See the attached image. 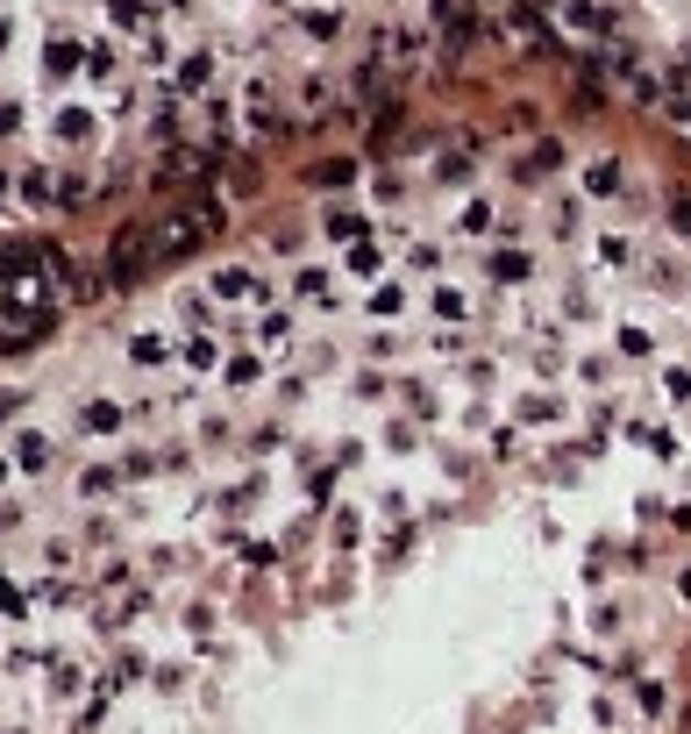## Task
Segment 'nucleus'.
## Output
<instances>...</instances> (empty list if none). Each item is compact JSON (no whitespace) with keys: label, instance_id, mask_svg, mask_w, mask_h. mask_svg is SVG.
<instances>
[{"label":"nucleus","instance_id":"f257e3e1","mask_svg":"<svg viewBox=\"0 0 691 734\" xmlns=\"http://www.w3.org/2000/svg\"><path fill=\"white\" fill-rule=\"evenodd\" d=\"M114 421H122V407H108V399H100V407H86V428H94V436H100V428H114Z\"/></svg>","mask_w":691,"mask_h":734},{"label":"nucleus","instance_id":"f03ea898","mask_svg":"<svg viewBox=\"0 0 691 734\" xmlns=\"http://www.w3.org/2000/svg\"><path fill=\"white\" fill-rule=\"evenodd\" d=\"M0 478H8V471H0Z\"/></svg>","mask_w":691,"mask_h":734}]
</instances>
